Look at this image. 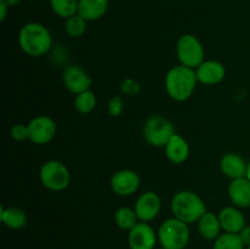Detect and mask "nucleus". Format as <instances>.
<instances>
[{
  "instance_id": "nucleus-1",
  "label": "nucleus",
  "mask_w": 250,
  "mask_h": 249,
  "mask_svg": "<svg viewBox=\"0 0 250 249\" xmlns=\"http://www.w3.org/2000/svg\"><path fill=\"white\" fill-rule=\"evenodd\" d=\"M19 45L26 55L39 58L49 54L53 49V37L44 24L29 22L19 32Z\"/></svg>"
},
{
  "instance_id": "nucleus-2",
  "label": "nucleus",
  "mask_w": 250,
  "mask_h": 249,
  "mask_svg": "<svg viewBox=\"0 0 250 249\" xmlns=\"http://www.w3.org/2000/svg\"><path fill=\"white\" fill-rule=\"evenodd\" d=\"M165 89L171 99L182 103L189 99L195 92L198 78L195 70L183 65H176L166 72Z\"/></svg>"
},
{
  "instance_id": "nucleus-3",
  "label": "nucleus",
  "mask_w": 250,
  "mask_h": 249,
  "mask_svg": "<svg viewBox=\"0 0 250 249\" xmlns=\"http://www.w3.org/2000/svg\"><path fill=\"white\" fill-rule=\"evenodd\" d=\"M203 198L193 190H180L171 199V212L173 217L192 225L207 212Z\"/></svg>"
},
{
  "instance_id": "nucleus-4",
  "label": "nucleus",
  "mask_w": 250,
  "mask_h": 249,
  "mask_svg": "<svg viewBox=\"0 0 250 249\" xmlns=\"http://www.w3.org/2000/svg\"><path fill=\"white\" fill-rule=\"evenodd\" d=\"M156 232L160 247L166 249H185L189 243V225L176 217H170L161 222Z\"/></svg>"
},
{
  "instance_id": "nucleus-5",
  "label": "nucleus",
  "mask_w": 250,
  "mask_h": 249,
  "mask_svg": "<svg viewBox=\"0 0 250 249\" xmlns=\"http://www.w3.org/2000/svg\"><path fill=\"white\" fill-rule=\"evenodd\" d=\"M39 180L46 189L62 192L70 186L71 172L60 160H48L39 168Z\"/></svg>"
},
{
  "instance_id": "nucleus-6",
  "label": "nucleus",
  "mask_w": 250,
  "mask_h": 249,
  "mask_svg": "<svg viewBox=\"0 0 250 249\" xmlns=\"http://www.w3.org/2000/svg\"><path fill=\"white\" fill-rule=\"evenodd\" d=\"M176 133L175 126L163 115H151L143 126V137L154 148H164Z\"/></svg>"
},
{
  "instance_id": "nucleus-7",
  "label": "nucleus",
  "mask_w": 250,
  "mask_h": 249,
  "mask_svg": "<svg viewBox=\"0 0 250 249\" xmlns=\"http://www.w3.org/2000/svg\"><path fill=\"white\" fill-rule=\"evenodd\" d=\"M176 55L180 65L195 68L205 60V50L202 42L192 33L182 34L176 43Z\"/></svg>"
},
{
  "instance_id": "nucleus-8",
  "label": "nucleus",
  "mask_w": 250,
  "mask_h": 249,
  "mask_svg": "<svg viewBox=\"0 0 250 249\" xmlns=\"http://www.w3.org/2000/svg\"><path fill=\"white\" fill-rule=\"evenodd\" d=\"M29 141L38 145H45L54 139L56 134V124L46 115H38L28 122Z\"/></svg>"
},
{
  "instance_id": "nucleus-9",
  "label": "nucleus",
  "mask_w": 250,
  "mask_h": 249,
  "mask_svg": "<svg viewBox=\"0 0 250 249\" xmlns=\"http://www.w3.org/2000/svg\"><path fill=\"white\" fill-rule=\"evenodd\" d=\"M141 186V178L138 173L129 168H124L112 175L110 180L111 190L119 197H131Z\"/></svg>"
},
{
  "instance_id": "nucleus-10",
  "label": "nucleus",
  "mask_w": 250,
  "mask_h": 249,
  "mask_svg": "<svg viewBox=\"0 0 250 249\" xmlns=\"http://www.w3.org/2000/svg\"><path fill=\"white\" fill-rule=\"evenodd\" d=\"M158 242V232H155L149 222L139 221L128 231L127 243L129 249H155Z\"/></svg>"
},
{
  "instance_id": "nucleus-11",
  "label": "nucleus",
  "mask_w": 250,
  "mask_h": 249,
  "mask_svg": "<svg viewBox=\"0 0 250 249\" xmlns=\"http://www.w3.org/2000/svg\"><path fill=\"white\" fill-rule=\"evenodd\" d=\"M161 198L155 192H144L137 198L134 203V211L137 217L142 222H150L158 217L161 211Z\"/></svg>"
},
{
  "instance_id": "nucleus-12",
  "label": "nucleus",
  "mask_w": 250,
  "mask_h": 249,
  "mask_svg": "<svg viewBox=\"0 0 250 249\" xmlns=\"http://www.w3.org/2000/svg\"><path fill=\"white\" fill-rule=\"evenodd\" d=\"M63 84L66 89L72 94L77 95L80 93L90 89L93 80L87 71L78 65H70L63 71Z\"/></svg>"
},
{
  "instance_id": "nucleus-13",
  "label": "nucleus",
  "mask_w": 250,
  "mask_h": 249,
  "mask_svg": "<svg viewBox=\"0 0 250 249\" xmlns=\"http://www.w3.org/2000/svg\"><path fill=\"white\" fill-rule=\"evenodd\" d=\"M198 82L205 85H215L221 83L226 77V68L224 63L217 60H204L197 68Z\"/></svg>"
},
{
  "instance_id": "nucleus-14",
  "label": "nucleus",
  "mask_w": 250,
  "mask_h": 249,
  "mask_svg": "<svg viewBox=\"0 0 250 249\" xmlns=\"http://www.w3.org/2000/svg\"><path fill=\"white\" fill-rule=\"evenodd\" d=\"M217 215H219L222 231L226 232V233L238 234L247 225L244 214L239 208L234 207V205L222 208Z\"/></svg>"
},
{
  "instance_id": "nucleus-15",
  "label": "nucleus",
  "mask_w": 250,
  "mask_h": 249,
  "mask_svg": "<svg viewBox=\"0 0 250 249\" xmlns=\"http://www.w3.org/2000/svg\"><path fill=\"white\" fill-rule=\"evenodd\" d=\"M164 150H165L166 159L170 163L181 165V164L186 163L189 158L190 146L188 142L186 141V138H183L181 134L175 133L167 142V144L164 146Z\"/></svg>"
},
{
  "instance_id": "nucleus-16",
  "label": "nucleus",
  "mask_w": 250,
  "mask_h": 249,
  "mask_svg": "<svg viewBox=\"0 0 250 249\" xmlns=\"http://www.w3.org/2000/svg\"><path fill=\"white\" fill-rule=\"evenodd\" d=\"M248 163L239 154L227 153L220 160V170L229 180L246 177Z\"/></svg>"
},
{
  "instance_id": "nucleus-17",
  "label": "nucleus",
  "mask_w": 250,
  "mask_h": 249,
  "mask_svg": "<svg viewBox=\"0 0 250 249\" xmlns=\"http://www.w3.org/2000/svg\"><path fill=\"white\" fill-rule=\"evenodd\" d=\"M229 198L234 207L239 209L250 208V180L248 177L231 180L229 185Z\"/></svg>"
},
{
  "instance_id": "nucleus-18",
  "label": "nucleus",
  "mask_w": 250,
  "mask_h": 249,
  "mask_svg": "<svg viewBox=\"0 0 250 249\" xmlns=\"http://www.w3.org/2000/svg\"><path fill=\"white\" fill-rule=\"evenodd\" d=\"M197 229L199 236L207 241H215L221 234L222 227L220 224L219 215L207 211L197 222Z\"/></svg>"
},
{
  "instance_id": "nucleus-19",
  "label": "nucleus",
  "mask_w": 250,
  "mask_h": 249,
  "mask_svg": "<svg viewBox=\"0 0 250 249\" xmlns=\"http://www.w3.org/2000/svg\"><path fill=\"white\" fill-rule=\"evenodd\" d=\"M109 10V0H78V14L88 22L102 19Z\"/></svg>"
},
{
  "instance_id": "nucleus-20",
  "label": "nucleus",
  "mask_w": 250,
  "mask_h": 249,
  "mask_svg": "<svg viewBox=\"0 0 250 249\" xmlns=\"http://www.w3.org/2000/svg\"><path fill=\"white\" fill-rule=\"evenodd\" d=\"M0 220L10 229H21L27 225L28 217L22 209L16 207H0Z\"/></svg>"
},
{
  "instance_id": "nucleus-21",
  "label": "nucleus",
  "mask_w": 250,
  "mask_h": 249,
  "mask_svg": "<svg viewBox=\"0 0 250 249\" xmlns=\"http://www.w3.org/2000/svg\"><path fill=\"white\" fill-rule=\"evenodd\" d=\"M114 221L119 228L124 229V231H131L138 224L139 220L133 208L121 207L115 211Z\"/></svg>"
},
{
  "instance_id": "nucleus-22",
  "label": "nucleus",
  "mask_w": 250,
  "mask_h": 249,
  "mask_svg": "<svg viewBox=\"0 0 250 249\" xmlns=\"http://www.w3.org/2000/svg\"><path fill=\"white\" fill-rule=\"evenodd\" d=\"M97 95L92 89L80 93L75 97L73 100V107L76 111L81 115H88L97 106Z\"/></svg>"
},
{
  "instance_id": "nucleus-23",
  "label": "nucleus",
  "mask_w": 250,
  "mask_h": 249,
  "mask_svg": "<svg viewBox=\"0 0 250 249\" xmlns=\"http://www.w3.org/2000/svg\"><path fill=\"white\" fill-rule=\"evenodd\" d=\"M50 7L56 16L67 20L78 14V0H50Z\"/></svg>"
},
{
  "instance_id": "nucleus-24",
  "label": "nucleus",
  "mask_w": 250,
  "mask_h": 249,
  "mask_svg": "<svg viewBox=\"0 0 250 249\" xmlns=\"http://www.w3.org/2000/svg\"><path fill=\"white\" fill-rule=\"evenodd\" d=\"M88 21L80 14L68 17L65 22V32L71 38H80L87 31Z\"/></svg>"
},
{
  "instance_id": "nucleus-25",
  "label": "nucleus",
  "mask_w": 250,
  "mask_h": 249,
  "mask_svg": "<svg viewBox=\"0 0 250 249\" xmlns=\"http://www.w3.org/2000/svg\"><path fill=\"white\" fill-rule=\"evenodd\" d=\"M212 249H246V246L239 234L224 232L214 241Z\"/></svg>"
},
{
  "instance_id": "nucleus-26",
  "label": "nucleus",
  "mask_w": 250,
  "mask_h": 249,
  "mask_svg": "<svg viewBox=\"0 0 250 249\" xmlns=\"http://www.w3.org/2000/svg\"><path fill=\"white\" fill-rule=\"evenodd\" d=\"M141 83L134 78H125L120 84V90L124 95L127 97H134L141 92Z\"/></svg>"
},
{
  "instance_id": "nucleus-27",
  "label": "nucleus",
  "mask_w": 250,
  "mask_h": 249,
  "mask_svg": "<svg viewBox=\"0 0 250 249\" xmlns=\"http://www.w3.org/2000/svg\"><path fill=\"white\" fill-rule=\"evenodd\" d=\"M124 109L125 103L121 95H114L110 98L109 103H107V112L112 117H119L124 112Z\"/></svg>"
},
{
  "instance_id": "nucleus-28",
  "label": "nucleus",
  "mask_w": 250,
  "mask_h": 249,
  "mask_svg": "<svg viewBox=\"0 0 250 249\" xmlns=\"http://www.w3.org/2000/svg\"><path fill=\"white\" fill-rule=\"evenodd\" d=\"M10 136L14 141L23 142L29 138L28 124H16L10 128Z\"/></svg>"
},
{
  "instance_id": "nucleus-29",
  "label": "nucleus",
  "mask_w": 250,
  "mask_h": 249,
  "mask_svg": "<svg viewBox=\"0 0 250 249\" xmlns=\"http://www.w3.org/2000/svg\"><path fill=\"white\" fill-rule=\"evenodd\" d=\"M238 234L239 237H241L242 242L244 243V246L249 247L250 246V225H246V227H244Z\"/></svg>"
},
{
  "instance_id": "nucleus-30",
  "label": "nucleus",
  "mask_w": 250,
  "mask_h": 249,
  "mask_svg": "<svg viewBox=\"0 0 250 249\" xmlns=\"http://www.w3.org/2000/svg\"><path fill=\"white\" fill-rule=\"evenodd\" d=\"M9 5L4 1V0H0V21H4L6 19L7 10H9Z\"/></svg>"
},
{
  "instance_id": "nucleus-31",
  "label": "nucleus",
  "mask_w": 250,
  "mask_h": 249,
  "mask_svg": "<svg viewBox=\"0 0 250 249\" xmlns=\"http://www.w3.org/2000/svg\"><path fill=\"white\" fill-rule=\"evenodd\" d=\"M4 1L9 5V7H14L16 6V5H19L22 0H4Z\"/></svg>"
},
{
  "instance_id": "nucleus-32",
  "label": "nucleus",
  "mask_w": 250,
  "mask_h": 249,
  "mask_svg": "<svg viewBox=\"0 0 250 249\" xmlns=\"http://www.w3.org/2000/svg\"><path fill=\"white\" fill-rule=\"evenodd\" d=\"M247 177L250 180V160L248 161V168H247Z\"/></svg>"
},
{
  "instance_id": "nucleus-33",
  "label": "nucleus",
  "mask_w": 250,
  "mask_h": 249,
  "mask_svg": "<svg viewBox=\"0 0 250 249\" xmlns=\"http://www.w3.org/2000/svg\"><path fill=\"white\" fill-rule=\"evenodd\" d=\"M158 249H166V248H164V247H160V248H158Z\"/></svg>"
},
{
  "instance_id": "nucleus-34",
  "label": "nucleus",
  "mask_w": 250,
  "mask_h": 249,
  "mask_svg": "<svg viewBox=\"0 0 250 249\" xmlns=\"http://www.w3.org/2000/svg\"><path fill=\"white\" fill-rule=\"evenodd\" d=\"M246 249H250V246L249 247H246Z\"/></svg>"
},
{
  "instance_id": "nucleus-35",
  "label": "nucleus",
  "mask_w": 250,
  "mask_h": 249,
  "mask_svg": "<svg viewBox=\"0 0 250 249\" xmlns=\"http://www.w3.org/2000/svg\"><path fill=\"white\" fill-rule=\"evenodd\" d=\"M185 249H187V248H185Z\"/></svg>"
}]
</instances>
